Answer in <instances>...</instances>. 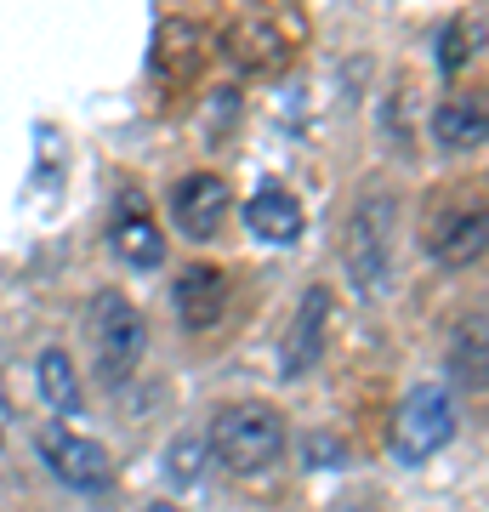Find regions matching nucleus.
Instances as JSON below:
<instances>
[{
  "instance_id": "10",
  "label": "nucleus",
  "mask_w": 489,
  "mask_h": 512,
  "mask_svg": "<svg viewBox=\"0 0 489 512\" xmlns=\"http://www.w3.org/2000/svg\"><path fill=\"white\" fill-rule=\"evenodd\" d=\"M433 256L444 268H472L484 256V205H450L433 222Z\"/></svg>"
},
{
  "instance_id": "1",
  "label": "nucleus",
  "mask_w": 489,
  "mask_h": 512,
  "mask_svg": "<svg viewBox=\"0 0 489 512\" xmlns=\"http://www.w3.org/2000/svg\"><path fill=\"white\" fill-rule=\"evenodd\" d=\"M205 450L228 467L234 478H251V473H268L273 461L285 456V416L273 404H228L217 410L211 433H205Z\"/></svg>"
},
{
  "instance_id": "6",
  "label": "nucleus",
  "mask_w": 489,
  "mask_h": 512,
  "mask_svg": "<svg viewBox=\"0 0 489 512\" xmlns=\"http://www.w3.org/2000/svg\"><path fill=\"white\" fill-rule=\"evenodd\" d=\"M40 461L57 473V484H69L80 495L109 490V473H114L109 450L97 439H86V433H74V427H46L40 433Z\"/></svg>"
},
{
  "instance_id": "18",
  "label": "nucleus",
  "mask_w": 489,
  "mask_h": 512,
  "mask_svg": "<svg viewBox=\"0 0 489 512\" xmlns=\"http://www.w3.org/2000/svg\"><path fill=\"white\" fill-rule=\"evenodd\" d=\"M165 467H171V478H177V484H194V478L205 473V439H194V433H177V439H171V456H165Z\"/></svg>"
},
{
  "instance_id": "12",
  "label": "nucleus",
  "mask_w": 489,
  "mask_h": 512,
  "mask_svg": "<svg viewBox=\"0 0 489 512\" xmlns=\"http://www.w3.org/2000/svg\"><path fill=\"white\" fill-rule=\"evenodd\" d=\"M228 52H234V63L239 69H256V74H273V69H285V57H290V46H285V35L279 29H268V23H234L228 29Z\"/></svg>"
},
{
  "instance_id": "7",
  "label": "nucleus",
  "mask_w": 489,
  "mask_h": 512,
  "mask_svg": "<svg viewBox=\"0 0 489 512\" xmlns=\"http://www.w3.org/2000/svg\"><path fill=\"white\" fill-rule=\"evenodd\" d=\"M109 245H114V256H120L126 268H137V274L165 268V228L154 222V211H148V200L137 194V188H120V200H114Z\"/></svg>"
},
{
  "instance_id": "8",
  "label": "nucleus",
  "mask_w": 489,
  "mask_h": 512,
  "mask_svg": "<svg viewBox=\"0 0 489 512\" xmlns=\"http://www.w3.org/2000/svg\"><path fill=\"white\" fill-rule=\"evenodd\" d=\"M330 348V285H308L296 313H290L285 325V348H279V376L296 382V376H308Z\"/></svg>"
},
{
  "instance_id": "20",
  "label": "nucleus",
  "mask_w": 489,
  "mask_h": 512,
  "mask_svg": "<svg viewBox=\"0 0 489 512\" xmlns=\"http://www.w3.org/2000/svg\"><path fill=\"white\" fill-rule=\"evenodd\" d=\"M143 512H182V507H177V501H148Z\"/></svg>"
},
{
  "instance_id": "4",
  "label": "nucleus",
  "mask_w": 489,
  "mask_h": 512,
  "mask_svg": "<svg viewBox=\"0 0 489 512\" xmlns=\"http://www.w3.org/2000/svg\"><path fill=\"white\" fill-rule=\"evenodd\" d=\"M450 439H455V399L433 382L410 387L399 404V416H393V456L404 467H421V461L438 456Z\"/></svg>"
},
{
  "instance_id": "19",
  "label": "nucleus",
  "mask_w": 489,
  "mask_h": 512,
  "mask_svg": "<svg viewBox=\"0 0 489 512\" xmlns=\"http://www.w3.org/2000/svg\"><path fill=\"white\" fill-rule=\"evenodd\" d=\"M6 427H12V410H6V387H0V444H6Z\"/></svg>"
},
{
  "instance_id": "17",
  "label": "nucleus",
  "mask_w": 489,
  "mask_h": 512,
  "mask_svg": "<svg viewBox=\"0 0 489 512\" xmlns=\"http://www.w3.org/2000/svg\"><path fill=\"white\" fill-rule=\"evenodd\" d=\"M455 376L472 393L484 387V313H472L467 325H461V336H455Z\"/></svg>"
},
{
  "instance_id": "5",
  "label": "nucleus",
  "mask_w": 489,
  "mask_h": 512,
  "mask_svg": "<svg viewBox=\"0 0 489 512\" xmlns=\"http://www.w3.org/2000/svg\"><path fill=\"white\" fill-rule=\"evenodd\" d=\"M165 211H171V228H177V234L205 245V239L222 234V222L234 211V188L222 183L217 171H194V177H177V183H171Z\"/></svg>"
},
{
  "instance_id": "14",
  "label": "nucleus",
  "mask_w": 489,
  "mask_h": 512,
  "mask_svg": "<svg viewBox=\"0 0 489 512\" xmlns=\"http://www.w3.org/2000/svg\"><path fill=\"white\" fill-rule=\"evenodd\" d=\"M200 57H205V46H200V29L188 18H165L160 23V35H154V69L160 74H194L200 69Z\"/></svg>"
},
{
  "instance_id": "16",
  "label": "nucleus",
  "mask_w": 489,
  "mask_h": 512,
  "mask_svg": "<svg viewBox=\"0 0 489 512\" xmlns=\"http://www.w3.org/2000/svg\"><path fill=\"white\" fill-rule=\"evenodd\" d=\"M478 46H484V35H478V18H455L438 29V69L444 74H461L478 57Z\"/></svg>"
},
{
  "instance_id": "15",
  "label": "nucleus",
  "mask_w": 489,
  "mask_h": 512,
  "mask_svg": "<svg viewBox=\"0 0 489 512\" xmlns=\"http://www.w3.org/2000/svg\"><path fill=\"white\" fill-rule=\"evenodd\" d=\"M35 376H40V399L52 404V410H63V416L80 410V382H74V365H69V353H63V348L40 353Z\"/></svg>"
},
{
  "instance_id": "11",
  "label": "nucleus",
  "mask_w": 489,
  "mask_h": 512,
  "mask_svg": "<svg viewBox=\"0 0 489 512\" xmlns=\"http://www.w3.org/2000/svg\"><path fill=\"white\" fill-rule=\"evenodd\" d=\"M302 200L290 194V188H256L251 200H245V228L256 239H268V245H296L302 239Z\"/></svg>"
},
{
  "instance_id": "9",
  "label": "nucleus",
  "mask_w": 489,
  "mask_h": 512,
  "mask_svg": "<svg viewBox=\"0 0 489 512\" xmlns=\"http://www.w3.org/2000/svg\"><path fill=\"white\" fill-rule=\"evenodd\" d=\"M171 302H177V319L188 330H211V325L228 319L234 291H228V279H222L211 262H188L177 274V285H171Z\"/></svg>"
},
{
  "instance_id": "13",
  "label": "nucleus",
  "mask_w": 489,
  "mask_h": 512,
  "mask_svg": "<svg viewBox=\"0 0 489 512\" xmlns=\"http://www.w3.org/2000/svg\"><path fill=\"white\" fill-rule=\"evenodd\" d=\"M484 103L478 97H450V103H438L433 109V137L438 148H450V154H467V148L484 143Z\"/></svg>"
},
{
  "instance_id": "2",
  "label": "nucleus",
  "mask_w": 489,
  "mask_h": 512,
  "mask_svg": "<svg viewBox=\"0 0 489 512\" xmlns=\"http://www.w3.org/2000/svg\"><path fill=\"white\" fill-rule=\"evenodd\" d=\"M91 353L103 387H126L137 376L148 353V319L137 313V302H126L120 291H103L91 302Z\"/></svg>"
},
{
  "instance_id": "3",
  "label": "nucleus",
  "mask_w": 489,
  "mask_h": 512,
  "mask_svg": "<svg viewBox=\"0 0 489 512\" xmlns=\"http://www.w3.org/2000/svg\"><path fill=\"white\" fill-rule=\"evenodd\" d=\"M342 256H347V274L364 296H381L387 279H393V200L387 194H364L347 217V234H342Z\"/></svg>"
}]
</instances>
